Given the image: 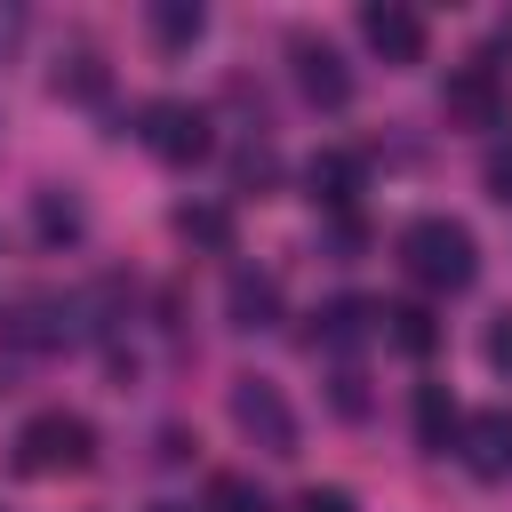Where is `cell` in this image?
<instances>
[{
  "label": "cell",
  "instance_id": "obj_1",
  "mask_svg": "<svg viewBox=\"0 0 512 512\" xmlns=\"http://www.w3.org/2000/svg\"><path fill=\"white\" fill-rule=\"evenodd\" d=\"M400 264H408V280H424V288H472V272H480V248H472V232L456 224V216H416L408 232H400Z\"/></svg>",
  "mask_w": 512,
  "mask_h": 512
},
{
  "label": "cell",
  "instance_id": "obj_2",
  "mask_svg": "<svg viewBox=\"0 0 512 512\" xmlns=\"http://www.w3.org/2000/svg\"><path fill=\"white\" fill-rule=\"evenodd\" d=\"M88 456H96V432H88V416H72V408H40V416L16 432V464L40 472V480L88 472Z\"/></svg>",
  "mask_w": 512,
  "mask_h": 512
},
{
  "label": "cell",
  "instance_id": "obj_3",
  "mask_svg": "<svg viewBox=\"0 0 512 512\" xmlns=\"http://www.w3.org/2000/svg\"><path fill=\"white\" fill-rule=\"evenodd\" d=\"M440 112H448L456 128H504L512 96H504V72H496V56H464V64L440 80Z\"/></svg>",
  "mask_w": 512,
  "mask_h": 512
},
{
  "label": "cell",
  "instance_id": "obj_4",
  "mask_svg": "<svg viewBox=\"0 0 512 512\" xmlns=\"http://www.w3.org/2000/svg\"><path fill=\"white\" fill-rule=\"evenodd\" d=\"M208 112L200 104H184V96H160V104H144V152L152 160H168V168H192V160H208Z\"/></svg>",
  "mask_w": 512,
  "mask_h": 512
},
{
  "label": "cell",
  "instance_id": "obj_5",
  "mask_svg": "<svg viewBox=\"0 0 512 512\" xmlns=\"http://www.w3.org/2000/svg\"><path fill=\"white\" fill-rule=\"evenodd\" d=\"M232 424H240L264 456H296V408L280 400V384L240 376V384H232Z\"/></svg>",
  "mask_w": 512,
  "mask_h": 512
},
{
  "label": "cell",
  "instance_id": "obj_6",
  "mask_svg": "<svg viewBox=\"0 0 512 512\" xmlns=\"http://www.w3.org/2000/svg\"><path fill=\"white\" fill-rule=\"evenodd\" d=\"M288 56H296V88H304L320 112H344V104H352V72H344V56H336L328 40L296 32V40H288Z\"/></svg>",
  "mask_w": 512,
  "mask_h": 512
},
{
  "label": "cell",
  "instance_id": "obj_7",
  "mask_svg": "<svg viewBox=\"0 0 512 512\" xmlns=\"http://www.w3.org/2000/svg\"><path fill=\"white\" fill-rule=\"evenodd\" d=\"M360 40H368L384 64H416V56H424V16L400 8V0H368V8H360Z\"/></svg>",
  "mask_w": 512,
  "mask_h": 512
},
{
  "label": "cell",
  "instance_id": "obj_8",
  "mask_svg": "<svg viewBox=\"0 0 512 512\" xmlns=\"http://www.w3.org/2000/svg\"><path fill=\"white\" fill-rule=\"evenodd\" d=\"M456 448L480 480H512V408H480L456 424Z\"/></svg>",
  "mask_w": 512,
  "mask_h": 512
},
{
  "label": "cell",
  "instance_id": "obj_9",
  "mask_svg": "<svg viewBox=\"0 0 512 512\" xmlns=\"http://www.w3.org/2000/svg\"><path fill=\"white\" fill-rule=\"evenodd\" d=\"M8 336H16L24 352H48V344L72 336V304H64V296H24L16 320H8Z\"/></svg>",
  "mask_w": 512,
  "mask_h": 512
},
{
  "label": "cell",
  "instance_id": "obj_10",
  "mask_svg": "<svg viewBox=\"0 0 512 512\" xmlns=\"http://www.w3.org/2000/svg\"><path fill=\"white\" fill-rule=\"evenodd\" d=\"M224 304H232V328H272V320H280V280L240 264L232 288H224Z\"/></svg>",
  "mask_w": 512,
  "mask_h": 512
},
{
  "label": "cell",
  "instance_id": "obj_11",
  "mask_svg": "<svg viewBox=\"0 0 512 512\" xmlns=\"http://www.w3.org/2000/svg\"><path fill=\"white\" fill-rule=\"evenodd\" d=\"M144 32H152V48L176 56V48H192V40L208 32V8H200V0H152V8H144Z\"/></svg>",
  "mask_w": 512,
  "mask_h": 512
},
{
  "label": "cell",
  "instance_id": "obj_12",
  "mask_svg": "<svg viewBox=\"0 0 512 512\" xmlns=\"http://www.w3.org/2000/svg\"><path fill=\"white\" fill-rule=\"evenodd\" d=\"M304 184H312V200H328V208H344V200L360 192V152H320V160L304 168Z\"/></svg>",
  "mask_w": 512,
  "mask_h": 512
},
{
  "label": "cell",
  "instance_id": "obj_13",
  "mask_svg": "<svg viewBox=\"0 0 512 512\" xmlns=\"http://www.w3.org/2000/svg\"><path fill=\"white\" fill-rule=\"evenodd\" d=\"M456 424H464V416H456L448 384H416V440H424V448H448Z\"/></svg>",
  "mask_w": 512,
  "mask_h": 512
},
{
  "label": "cell",
  "instance_id": "obj_14",
  "mask_svg": "<svg viewBox=\"0 0 512 512\" xmlns=\"http://www.w3.org/2000/svg\"><path fill=\"white\" fill-rule=\"evenodd\" d=\"M384 320H392V328H384V336H392V344H400V352H408V360H424V352H432V344H440V320H432V312H424V304H392V312H384Z\"/></svg>",
  "mask_w": 512,
  "mask_h": 512
},
{
  "label": "cell",
  "instance_id": "obj_15",
  "mask_svg": "<svg viewBox=\"0 0 512 512\" xmlns=\"http://www.w3.org/2000/svg\"><path fill=\"white\" fill-rule=\"evenodd\" d=\"M200 512H272V496H264L248 472H216L208 496H200Z\"/></svg>",
  "mask_w": 512,
  "mask_h": 512
},
{
  "label": "cell",
  "instance_id": "obj_16",
  "mask_svg": "<svg viewBox=\"0 0 512 512\" xmlns=\"http://www.w3.org/2000/svg\"><path fill=\"white\" fill-rule=\"evenodd\" d=\"M368 336V312L360 304H328V312H312V352L328 344V352H344V344H360Z\"/></svg>",
  "mask_w": 512,
  "mask_h": 512
},
{
  "label": "cell",
  "instance_id": "obj_17",
  "mask_svg": "<svg viewBox=\"0 0 512 512\" xmlns=\"http://www.w3.org/2000/svg\"><path fill=\"white\" fill-rule=\"evenodd\" d=\"M176 232H184V240H200V248H232V216H224V208H208V200H200V208H176Z\"/></svg>",
  "mask_w": 512,
  "mask_h": 512
},
{
  "label": "cell",
  "instance_id": "obj_18",
  "mask_svg": "<svg viewBox=\"0 0 512 512\" xmlns=\"http://www.w3.org/2000/svg\"><path fill=\"white\" fill-rule=\"evenodd\" d=\"M32 216H40V232H48V240H72V232H80V200L40 192V208H32Z\"/></svg>",
  "mask_w": 512,
  "mask_h": 512
},
{
  "label": "cell",
  "instance_id": "obj_19",
  "mask_svg": "<svg viewBox=\"0 0 512 512\" xmlns=\"http://www.w3.org/2000/svg\"><path fill=\"white\" fill-rule=\"evenodd\" d=\"M232 176H240V192H264V184H272V176H280V160H272V152H264V144H248V152H240V160H232Z\"/></svg>",
  "mask_w": 512,
  "mask_h": 512
},
{
  "label": "cell",
  "instance_id": "obj_20",
  "mask_svg": "<svg viewBox=\"0 0 512 512\" xmlns=\"http://www.w3.org/2000/svg\"><path fill=\"white\" fill-rule=\"evenodd\" d=\"M56 88H72V96H96V88H104L96 56H72V72H56Z\"/></svg>",
  "mask_w": 512,
  "mask_h": 512
},
{
  "label": "cell",
  "instance_id": "obj_21",
  "mask_svg": "<svg viewBox=\"0 0 512 512\" xmlns=\"http://www.w3.org/2000/svg\"><path fill=\"white\" fill-rule=\"evenodd\" d=\"M488 368H504V376H512V312H496V320H488Z\"/></svg>",
  "mask_w": 512,
  "mask_h": 512
},
{
  "label": "cell",
  "instance_id": "obj_22",
  "mask_svg": "<svg viewBox=\"0 0 512 512\" xmlns=\"http://www.w3.org/2000/svg\"><path fill=\"white\" fill-rule=\"evenodd\" d=\"M480 176H488V192H496V200H512V144H496Z\"/></svg>",
  "mask_w": 512,
  "mask_h": 512
},
{
  "label": "cell",
  "instance_id": "obj_23",
  "mask_svg": "<svg viewBox=\"0 0 512 512\" xmlns=\"http://www.w3.org/2000/svg\"><path fill=\"white\" fill-rule=\"evenodd\" d=\"M296 512H352V496H344V488H304Z\"/></svg>",
  "mask_w": 512,
  "mask_h": 512
},
{
  "label": "cell",
  "instance_id": "obj_24",
  "mask_svg": "<svg viewBox=\"0 0 512 512\" xmlns=\"http://www.w3.org/2000/svg\"><path fill=\"white\" fill-rule=\"evenodd\" d=\"M336 408H344V416H360V376H352V368L336 376Z\"/></svg>",
  "mask_w": 512,
  "mask_h": 512
},
{
  "label": "cell",
  "instance_id": "obj_25",
  "mask_svg": "<svg viewBox=\"0 0 512 512\" xmlns=\"http://www.w3.org/2000/svg\"><path fill=\"white\" fill-rule=\"evenodd\" d=\"M16 40H24V16H16V8H0V56H8Z\"/></svg>",
  "mask_w": 512,
  "mask_h": 512
},
{
  "label": "cell",
  "instance_id": "obj_26",
  "mask_svg": "<svg viewBox=\"0 0 512 512\" xmlns=\"http://www.w3.org/2000/svg\"><path fill=\"white\" fill-rule=\"evenodd\" d=\"M496 40H504V48H512V16H504V32H496Z\"/></svg>",
  "mask_w": 512,
  "mask_h": 512
},
{
  "label": "cell",
  "instance_id": "obj_27",
  "mask_svg": "<svg viewBox=\"0 0 512 512\" xmlns=\"http://www.w3.org/2000/svg\"><path fill=\"white\" fill-rule=\"evenodd\" d=\"M152 512H176V504H152Z\"/></svg>",
  "mask_w": 512,
  "mask_h": 512
}]
</instances>
